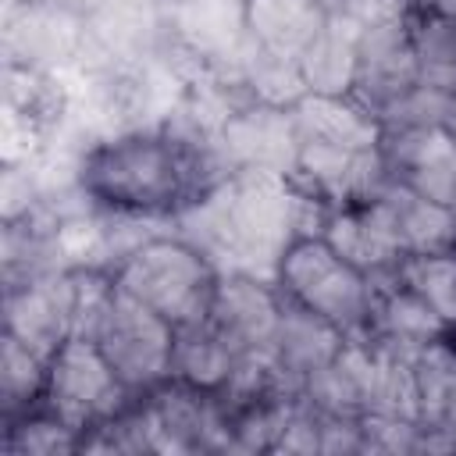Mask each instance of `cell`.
Instances as JSON below:
<instances>
[{
    "label": "cell",
    "instance_id": "12",
    "mask_svg": "<svg viewBox=\"0 0 456 456\" xmlns=\"http://www.w3.org/2000/svg\"><path fill=\"white\" fill-rule=\"evenodd\" d=\"M452 328L420 299L413 296L395 271L388 278L374 281V299H370V321H367V342L388 356L399 360H417L420 349H428L435 338L449 335Z\"/></svg>",
    "mask_w": 456,
    "mask_h": 456
},
{
    "label": "cell",
    "instance_id": "7",
    "mask_svg": "<svg viewBox=\"0 0 456 456\" xmlns=\"http://www.w3.org/2000/svg\"><path fill=\"white\" fill-rule=\"evenodd\" d=\"M207 317L224 335V342L235 349V356L242 363L271 360L278 317H281V292H278L274 278L224 271Z\"/></svg>",
    "mask_w": 456,
    "mask_h": 456
},
{
    "label": "cell",
    "instance_id": "13",
    "mask_svg": "<svg viewBox=\"0 0 456 456\" xmlns=\"http://www.w3.org/2000/svg\"><path fill=\"white\" fill-rule=\"evenodd\" d=\"M417 428L424 435L420 452L456 449V331L435 338L413 360Z\"/></svg>",
    "mask_w": 456,
    "mask_h": 456
},
{
    "label": "cell",
    "instance_id": "19",
    "mask_svg": "<svg viewBox=\"0 0 456 456\" xmlns=\"http://www.w3.org/2000/svg\"><path fill=\"white\" fill-rule=\"evenodd\" d=\"M246 363L235 356V349L224 342V335L210 324V317L175 328V349H171V378L221 392Z\"/></svg>",
    "mask_w": 456,
    "mask_h": 456
},
{
    "label": "cell",
    "instance_id": "26",
    "mask_svg": "<svg viewBox=\"0 0 456 456\" xmlns=\"http://www.w3.org/2000/svg\"><path fill=\"white\" fill-rule=\"evenodd\" d=\"M413 0H328V18L349 28L356 39L378 25H392L410 18Z\"/></svg>",
    "mask_w": 456,
    "mask_h": 456
},
{
    "label": "cell",
    "instance_id": "22",
    "mask_svg": "<svg viewBox=\"0 0 456 456\" xmlns=\"http://www.w3.org/2000/svg\"><path fill=\"white\" fill-rule=\"evenodd\" d=\"M353 68H356V36L328 18L324 32L299 61L306 93H349Z\"/></svg>",
    "mask_w": 456,
    "mask_h": 456
},
{
    "label": "cell",
    "instance_id": "27",
    "mask_svg": "<svg viewBox=\"0 0 456 456\" xmlns=\"http://www.w3.org/2000/svg\"><path fill=\"white\" fill-rule=\"evenodd\" d=\"M417 11H431V14H442V18H452L456 21V0H413Z\"/></svg>",
    "mask_w": 456,
    "mask_h": 456
},
{
    "label": "cell",
    "instance_id": "17",
    "mask_svg": "<svg viewBox=\"0 0 456 456\" xmlns=\"http://www.w3.org/2000/svg\"><path fill=\"white\" fill-rule=\"evenodd\" d=\"M370 200L385 210L406 256L456 249V207L452 203H438L399 182H385Z\"/></svg>",
    "mask_w": 456,
    "mask_h": 456
},
{
    "label": "cell",
    "instance_id": "5",
    "mask_svg": "<svg viewBox=\"0 0 456 456\" xmlns=\"http://www.w3.org/2000/svg\"><path fill=\"white\" fill-rule=\"evenodd\" d=\"M132 399L135 395L114 374V367L96 349V342H89L82 335H71L53 349L39 406L50 410L53 417H61L82 438L93 428L118 417Z\"/></svg>",
    "mask_w": 456,
    "mask_h": 456
},
{
    "label": "cell",
    "instance_id": "2",
    "mask_svg": "<svg viewBox=\"0 0 456 456\" xmlns=\"http://www.w3.org/2000/svg\"><path fill=\"white\" fill-rule=\"evenodd\" d=\"M221 274L224 271L189 239L139 242L110 271L121 292H128L175 328L203 321L210 314Z\"/></svg>",
    "mask_w": 456,
    "mask_h": 456
},
{
    "label": "cell",
    "instance_id": "1",
    "mask_svg": "<svg viewBox=\"0 0 456 456\" xmlns=\"http://www.w3.org/2000/svg\"><path fill=\"white\" fill-rule=\"evenodd\" d=\"M224 178L217 142L171 125L110 135L78 164L82 192L125 217H185Z\"/></svg>",
    "mask_w": 456,
    "mask_h": 456
},
{
    "label": "cell",
    "instance_id": "24",
    "mask_svg": "<svg viewBox=\"0 0 456 456\" xmlns=\"http://www.w3.org/2000/svg\"><path fill=\"white\" fill-rule=\"evenodd\" d=\"M4 428H7L4 431V452L7 456H57V452H78L82 449V435L43 406L7 420Z\"/></svg>",
    "mask_w": 456,
    "mask_h": 456
},
{
    "label": "cell",
    "instance_id": "21",
    "mask_svg": "<svg viewBox=\"0 0 456 456\" xmlns=\"http://www.w3.org/2000/svg\"><path fill=\"white\" fill-rule=\"evenodd\" d=\"M410 46H413L420 82L456 89V21L452 18L413 7L410 11Z\"/></svg>",
    "mask_w": 456,
    "mask_h": 456
},
{
    "label": "cell",
    "instance_id": "28",
    "mask_svg": "<svg viewBox=\"0 0 456 456\" xmlns=\"http://www.w3.org/2000/svg\"><path fill=\"white\" fill-rule=\"evenodd\" d=\"M452 207H456V178H452Z\"/></svg>",
    "mask_w": 456,
    "mask_h": 456
},
{
    "label": "cell",
    "instance_id": "11",
    "mask_svg": "<svg viewBox=\"0 0 456 456\" xmlns=\"http://www.w3.org/2000/svg\"><path fill=\"white\" fill-rule=\"evenodd\" d=\"M381 164L388 182H399L438 203H452L456 132L452 128H395L381 132Z\"/></svg>",
    "mask_w": 456,
    "mask_h": 456
},
{
    "label": "cell",
    "instance_id": "6",
    "mask_svg": "<svg viewBox=\"0 0 456 456\" xmlns=\"http://www.w3.org/2000/svg\"><path fill=\"white\" fill-rule=\"evenodd\" d=\"M86 278L89 271H57V274L25 278L21 285H7L4 331H14L21 342L53 356V349L75 335Z\"/></svg>",
    "mask_w": 456,
    "mask_h": 456
},
{
    "label": "cell",
    "instance_id": "23",
    "mask_svg": "<svg viewBox=\"0 0 456 456\" xmlns=\"http://www.w3.org/2000/svg\"><path fill=\"white\" fill-rule=\"evenodd\" d=\"M395 278L456 331V249L403 256Z\"/></svg>",
    "mask_w": 456,
    "mask_h": 456
},
{
    "label": "cell",
    "instance_id": "18",
    "mask_svg": "<svg viewBox=\"0 0 456 456\" xmlns=\"http://www.w3.org/2000/svg\"><path fill=\"white\" fill-rule=\"evenodd\" d=\"M296 142L370 150L381 142V125L349 93H306L292 103Z\"/></svg>",
    "mask_w": 456,
    "mask_h": 456
},
{
    "label": "cell",
    "instance_id": "14",
    "mask_svg": "<svg viewBox=\"0 0 456 456\" xmlns=\"http://www.w3.org/2000/svg\"><path fill=\"white\" fill-rule=\"evenodd\" d=\"M317 235H324L370 281L388 278L406 256L399 239H395V232H392V224H388V217H385V210L374 200L328 210Z\"/></svg>",
    "mask_w": 456,
    "mask_h": 456
},
{
    "label": "cell",
    "instance_id": "3",
    "mask_svg": "<svg viewBox=\"0 0 456 456\" xmlns=\"http://www.w3.org/2000/svg\"><path fill=\"white\" fill-rule=\"evenodd\" d=\"M274 285L285 299L317 314L346 338L367 335L374 281L360 267H353L324 235L292 239L278 256Z\"/></svg>",
    "mask_w": 456,
    "mask_h": 456
},
{
    "label": "cell",
    "instance_id": "9",
    "mask_svg": "<svg viewBox=\"0 0 456 456\" xmlns=\"http://www.w3.org/2000/svg\"><path fill=\"white\" fill-rule=\"evenodd\" d=\"M217 150L232 171H267V175H292L296 164V125L292 107L253 100L224 114Z\"/></svg>",
    "mask_w": 456,
    "mask_h": 456
},
{
    "label": "cell",
    "instance_id": "4",
    "mask_svg": "<svg viewBox=\"0 0 456 456\" xmlns=\"http://www.w3.org/2000/svg\"><path fill=\"white\" fill-rule=\"evenodd\" d=\"M82 338L96 342V349L107 356V363L132 395H146L171 378L175 324H167L160 314H153L118 285L107 289Z\"/></svg>",
    "mask_w": 456,
    "mask_h": 456
},
{
    "label": "cell",
    "instance_id": "10",
    "mask_svg": "<svg viewBox=\"0 0 456 456\" xmlns=\"http://www.w3.org/2000/svg\"><path fill=\"white\" fill-rule=\"evenodd\" d=\"M420 82L413 46H410V18L378 25L356 39V68L349 82V96L381 118L399 96H406Z\"/></svg>",
    "mask_w": 456,
    "mask_h": 456
},
{
    "label": "cell",
    "instance_id": "16",
    "mask_svg": "<svg viewBox=\"0 0 456 456\" xmlns=\"http://www.w3.org/2000/svg\"><path fill=\"white\" fill-rule=\"evenodd\" d=\"M239 14L249 43L303 61L328 25V0H242Z\"/></svg>",
    "mask_w": 456,
    "mask_h": 456
},
{
    "label": "cell",
    "instance_id": "15",
    "mask_svg": "<svg viewBox=\"0 0 456 456\" xmlns=\"http://www.w3.org/2000/svg\"><path fill=\"white\" fill-rule=\"evenodd\" d=\"M342 346H346L342 331H335L328 321H321L317 314H310L299 303L281 296V317H278V335H274V349H271V367L285 388L303 395L306 378L317 374L324 363H331Z\"/></svg>",
    "mask_w": 456,
    "mask_h": 456
},
{
    "label": "cell",
    "instance_id": "20",
    "mask_svg": "<svg viewBox=\"0 0 456 456\" xmlns=\"http://www.w3.org/2000/svg\"><path fill=\"white\" fill-rule=\"evenodd\" d=\"M46 367H50L46 353L21 342L14 331H4L0 338V417L4 424L39 406L43 388H46Z\"/></svg>",
    "mask_w": 456,
    "mask_h": 456
},
{
    "label": "cell",
    "instance_id": "25",
    "mask_svg": "<svg viewBox=\"0 0 456 456\" xmlns=\"http://www.w3.org/2000/svg\"><path fill=\"white\" fill-rule=\"evenodd\" d=\"M381 132L395 128H452L456 132V89L417 82L406 96H399L381 118Z\"/></svg>",
    "mask_w": 456,
    "mask_h": 456
},
{
    "label": "cell",
    "instance_id": "8",
    "mask_svg": "<svg viewBox=\"0 0 456 456\" xmlns=\"http://www.w3.org/2000/svg\"><path fill=\"white\" fill-rule=\"evenodd\" d=\"M289 182L314 196L321 207L338 210L370 200L385 182L381 150H346V146H321V142H296V164Z\"/></svg>",
    "mask_w": 456,
    "mask_h": 456
}]
</instances>
